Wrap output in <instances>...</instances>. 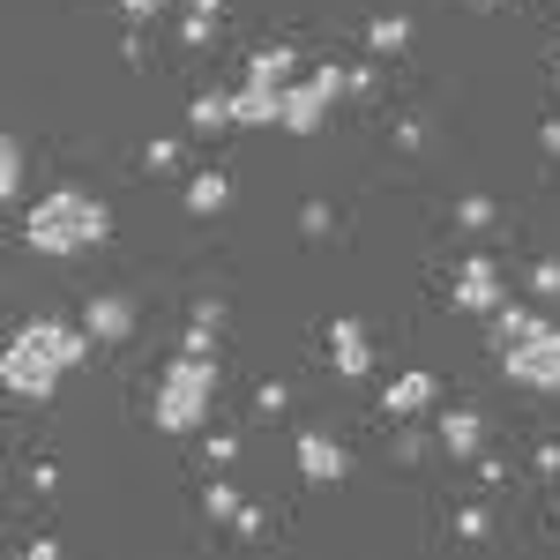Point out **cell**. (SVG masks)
Here are the masks:
<instances>
[{
  "label": "cell",
  "instance_id": "cell-2",
  "mask_svg": "<svg viewBox=\"0 0 560 560\" xmlns=\"http://www.w3.org/2000/svg\"><path fill=\"white\" fill-rule=\"evenodd\" d=\"M105 232H113V210L90 187H52L38 202H23V247L45 261L90 255V247H105Z\"/></svg>",
  "mask_w": 560,
  "mask_h": 560
},
{
  "label": "cell",
  "instance_id": "cell-10",
  "mask_svg": "<svg viewBox=\"0 0 560 560\" xmlns=\"http://www.w3.org/2000/svg\"><path fill=\"white\" fill-rule=\"evenodd\" d=\"M83 329H90V345H120L135 329V300L128 292H97V300L83 306Z\"/></svg>",
  "mask_w": 560,
  "mask_h": 560
},
{
  "label": "cell",
  "instance_id": "cell-14",
  "mask_svg": "<svg viewBox=\"0 0 560 560\" xmlns=\"http://www.w3.org/2000/svg\"><path fill=\"white\" fill-rule=\"evenodd\" d=\"M187 128H195V135H217V128H232V90H202V97L187 105Z\"/></svg>",
  "mask_w": 560,
  "mask_h": 560
},
{
  "label": "cell",
  "instance_id": "cell-9",
  "mask_svg": "<svg viewBox=\"0 0 560 560\" xmlns=\"http://www.w3.org/2000/svg\"><path fill=\"white\" fill-rule=\"evenodd\" d=\"M292 464H300V478H314V486H337V478L351 471L345 441H329V433H300V441H292Z\"/></svg>",
  "mask_w": 560,
  "mask_h": 560
},
{
  "label": "cell",
  "instance_id": "cell-13",
  "mask_svg": "<svg viewBox=\"0 0 560 560\" xmlns=\"http://www.w3.org/2000/svg\"><path fill=\"white\" fill-rule=\"evenodd\" d=\"M224 195H232V173H224V165H210V173H195L187 187H179L187 217H217V210H224Z\"/></svg>",
  "mask_w": 560,
  "mask_h": 560
},
{
  "label": "cell",
  "instance_id": "cell-7",
  "mask_svg": "<svg viewBox=\"0 0 560 560\" xmlns=\"http://www.w3.org/2000/svg\"><path fill=\"white\" fill-rule=\"evenodd\" d=\"M329 359H337L345 382H366V374H374V337H366V322L337 314V322H329Z\"/></svg>",
  "mask_w": 560,
  "mask_h": 560
},
{
  "label": "cell",
  "instance_id": "cell-19",
  "mask_svg": "<svg viewBox=\"0 0 560 560\" xmlns=\"http://www.w3.org/2000/svg\"><path fill=\"white\" fill-rule=\"evenodd\" d=\"M486 530H493V516H486V509H478V501H471V509L456 516V538H486Z\"/></svg>",
  "mask_w": 560,
  "mask_h": 560
},
{
  "label": "cell",
  "instance_id": "cell-18",
  "mask_svg": "<svg viewBox=\"0 0 560 560\" xmlns=\"http://www.w3.org/2000/svg\"><path fill=\"white\" fill-rule=\"evenodd\" d=\"M0 202H23V142H0Z\"/></svg>",
  "mask_w": 560,
  "mask_h": 560
},
{
  "label": "cell",
  "instance_id": "cell-15",
  "mask_svg": "<svg viewBox=\"0 0 560 560\" xmlns=\"http://www.w3.org/2000/svg\"><path fill=\"white\" fill-rule=\"evenodd\" d=\"M292 68H300L292 45H261V52H247V75H255V83H292Z\"/></svg>",
  "mask_w": 560,
  "mask_h": 560
},
{
  "label": "cell",
  "instance_id": "cell-3",
  "mask_svg": "<svg viewBox=\"0 0 560 560\" xmlns=\"http://www.w3.org/2000/svg\"><path fill=\"white\" fill-rule=\"evenodd\" d=\"M210 396H217V351H179L165 366V382H158V396H150V419H158V433L187 441L210 419Z\"/></svg>",
  "mask_w": 560,
  "mask_h": 560
},
{
  "label": "cell",
  "instance_id": "cell-25",
  "mask_svg": "<svg viewBox=\"0 0 560 560\" xmlns=\"http://www.w3.org/2000/svg\"><path fill=\"white\" fill-rule=\"evenodd\" d=\"M179 8H187V15H217L224 0H179Z\"/></svg>",
  "mask_w": 560,
  "mask_h": 560
},
{
  "label": "cell",
  "instance_id": "cell-16",
  "mask_svg": "<svg viewBox=\"0 0 560 560\" xmlns=\"http://www.w3.org/2000/svg\"><path fill=\"white\" fill-rule=\"evenodd\" d=\"M202 509H210V523H240V516H247V501H240V486H232V478H210Z\"/></svg>",
  "mask_w": 560,
  "mask_h": 560
},
{
  "label": "cell",
  "instance_id": "cell-4",
  "mask_svg": "<svg viewBox=\"0 0 560 560\" xmlns=\"http://www.w3.org/2000/svg\"><path fill=\"white\" fill-rule=\"evenodd\" d=\"M337 97H351V68H314V75H292L284 83V135H322L329 128V113H337Z\"/></svg>",
  "mask_w": 560,
  "mask_h": 560
},
{
  "label": "cell",
  "instance_id": "cell-24",
  "mask_svg": "<svg viewBox=\"0 0 560 560\" xmlns=\"http://www.w3.org/2000/svg\"><path fill=\"white\" fill-rule=\"evenodd\" d=\"M456 217H464V224H471V232H478V224H493V202H486V195H471V202H464V210H456Z\"/></svg>",
  "mask_w": 560,
  "mask_h": 560
},
{
  "label": "cell",
  "instance_id": "cell-22",
  "mask_svg": "<svg viewBox=\"0 0 560 560\" xmlns=\"http://www.w3.org/2000/svg\"><path fill=\"white\" fill-rule=\"evenodd\" d=\"M530 292H538V300H560V269H553V261L530 269Z\"/></svg>",
  "mask_w": 560,
  "mask_h": 560
},
{
  "label": "cell",
  "instance_id": "cell-8",
  "mask_svg": "<svg viewBox=\"0 0 560 560\" xmlns=\"http://www.w3.org/2000/svg\"><path fill=\"white\" fill-rule=\"evenodd\" d=\"M277 120H284V83L240 75V90H232V128H277Z\"/></svg>",
  "mask_w": 560,
  "mask_h": 560
},
{
  "label": "cell",
  "instance_id": "cell-6",
  "mask_svg": "<svg viewBox=\"0 0 560 560\" xmlns=\"http://www.w3.org/2000/svg\"><path fill=\"white\" fill-rule=\"evenodd\" d=\"M448 300L464 306V314H493V306L509 300V284H501V269L486 255H464L456 261V284H448Z\"/></svg>",
  "mask_w": 560,
  "mask_h": 560
},
{
  "label": "cell",
  "instance_id": "cell-23",
  "mask_svg": "<svg viewBox=\"0 0 560 560\" xmlns=\"http://www.w3.org/2000/svg\"><path fill=\"white\" fill-rule=\"evenodd\" d=\"M120 15H128V23H158V15H165V0H120Z\"/></svg>",
  "mask_w": 560,
  "mask_h": 560
},
{
  "label": "cell",
  "instance_id": "cell-26",
  "mask_svg": "<svg viewBox=\"0 0 560 560\" xmlns=\"http://www.w3.org/2000/svg\"><path fill=\"white\" fill-rule=\"evenodd\" d=\"M478 8H493V0H478Z\"/></svg>",
  "mask_w": 560,
  "mask_h": 560
},
{
  "label": "cell",
  "instance_id": "cell-12",
  "mask_svg": "<svg viewBox=\"0 0 560 560\" xmlns=\"http://www.w3.org/2000/svg\"><path fill=\"white\" fill-rule=\"evenodd\" d=\"M433 396H441V382L411 366V374H396V382L382 388V411L388 419H411V411H433Z\"/></svg>",
  "mask_w": 560,
  "mask_h": 560
},
{
  "label": "cell",
  "instance_id": "cell-5",
  "mask_svg": "<svg viewBox=\"0 0 560 560\" xmlns=\"http://www.w3.org/2000/svg\"><path fill=\"white\" fill-rule=\"evenodd\" d=\"M501 374L516 388H560V322H546V329H530L523 345L501 351Z\"/></svg>",
  "mask_w": 560,
  "mask_h": 560
},
{
  "label": "cell",
  "instance_id": "cell-20",
  "mask_svg": "<svg viewBox=\"0 0 560 560\" xmlns=\"http://www.w3.org/2000/svg\"><path fill=\"white\" fill-rule=\"evenodd\" d=\"M142 165H150V173H173V165H179V142H150V150H142Z\"/></svg>",
  "mask_w": 560,
  "mask_h": 560
},
{
  "label": "cell",
  "instance_id": "cell-1",
  "mask_svg": "<svg viewBox=\"0 0 560 560\" xmlns=\"http://www.w3.org/2000/svg\"><path fill=\"white\" fill-rule=\"evenodd\" d=\"M90 329L83 322H60V314H38V322H23L15 337H8V351H0V382H8V396H23V404H38V396H52V388L68 382L75 366L90 359Z\"/></svg>",
  "mask_w": 560,
  "mask_h": 560
},
{
  "label": "cell",
  "instance_id": "cell-21",
  "mask_svg": "<svg viewBox=\"0 0 560 560\" xmlns=\"http://www.w3.org/2000/svg\"><path fill=\"white\" fill-rule=\"evenodd\" d=\"M210 464H217V471L240 464V433H210Z\"/></svg>",
  "mask_w": 560,
  "mask_h": 560
},
{
  "label": "cell",
  "instance_id": "cell-17",
  "mask_svg": "<svg viewBox=\"0 0 560 560\" xmlns=\"http://www.w3.org/2000/svg\"><path fill=\"white\" fill-rule=\"evenodd\" d=\"M366 45H374V52H404V45H411V15H374V23H366Z\"/></svg>",
  "mask_w": 560,
  "mask_h": 560
},
{
  "label": "cell",
  "instance_id": "cell-11",
  "mask_svg": "<svg viewBox=\"0 0 560 560\" xmlns=\"http://www.w3.org/2000/svg\"><path fill=\"white\" fill-rule=\"evenodd\" d=\"M433 441L448 448V456H486V419H478L471 404H456V411H441V427H433Z\"/></svg>",
  "mask_w": 560,
  "mask_h": 560
}]
</instances>
